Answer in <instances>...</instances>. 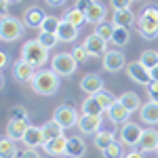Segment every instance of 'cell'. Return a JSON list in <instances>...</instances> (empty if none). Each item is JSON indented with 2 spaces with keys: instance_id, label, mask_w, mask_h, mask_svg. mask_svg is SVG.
Returning <instances> with one entry per match:
<instances>
[{
  "instance_id": "43",
  "label": "cell",
  "mask_w": 158,
  "mask_h": 158,
  "mask_svg": "<svg viewBox=\"0 0 158 158\" xmlns=\"http://www.w3.org/2000/svg\"><path fill=\"white\" fill-rule=\"evenodd\" d=\"M95 2H97V0H76V9H80L82 13H86Z\"/></svg>"
},
{
  "instance_id": "26",
  "label": "cell",
  "mask_w": 158,
  "mask_h": 158,
  "mask_svg": "<svg viewBox=\"0 0 158 158\" xmlns=\"http://www.w3.org/2000/svg\"><path fill=\"white\" fill-rule=\"evenodd\" d=\"M63 127H61L59 122L55 120V118H51L42 124V133H44V141H49V139H55V137H61L63 135Z\"/></svg>"
},
{
  "instance_id": "18",
  "label": "cell",
  "mask_w": 158,
  "mask_h": 158,
  "mask_svg": "<svg viewBox=\"0 0 158 158\" xmlns=\"http://www.w3.org/2000/svg\"><path fill=\"white\" fill-rule=\"evenodd\" d=\"M44 19H47V15L42 13L40 6H30V9L25 11V15H23V23L27 25V27H34V30L40 27Z\"/></svg>"
},
{
  "instance_id": "29",
  "label": "cell",
  "mask_w": 158,
  "mask_h": 158,
  "mask_svg": "<svg viewBox=\"0 0 158 158\" xmlns=\"http://www.w3.org/2000/svg\"><path fill=\"white\" fill-rule=\"evenodd\" d=\"M17 143L11 137H4L0 141V158H17Z\"/></svg>"
},
{
  "instance_id": "11",
  "label": "cell",
  "mask_w": 158,
  "mask_h": 158,
  "mask_svg": "<svg viewBox=\"0 0 158 158\" xmlns=\"http://www.w3.org/2000/svg\"><path fill=\"white\" fill-rule=\"evenodd\" d=\"M82 44L86 47V51H89L93 57H97V55H106V51H108V47H106V44H108V40H106V38H101L99 34H95V32H93V34H89V36L85 38V42H82Z\"/></svg>"
},
{
  "instance_id": "4",
  "label": "cell",
  "mask_w": 158,
  "mask_h": 158,
  "mask_svg": "<svg viewBox=\"0 0 158 158\" xmlns=\"http://www.w3.org/2000/svg\"><path fill=\"white\" fill-rule=\"evenodd\" d=\"M76 65H78V61L74 59L72 53H57L51 59V68L59 76H72L76 72Z\"/></svg>"
},
{
  "instance_id": "42",
  "label": "cell",
  "mask_w": 158,
  "mask_h": 158,
  "mask_svg": "<svg viewBox=\"0 0 158 158\" xmlns=\"http://www.w3.org/2000/svg\"><path fill=\"white\" fill-rule=\"evenodd\" d=\"M141 17H148V19L158 21V6H146V9H143V13H141Z\"/></svg>"
},
{
  "instance_id": "51",
  "label": "cell",
  "mask_w": 158,
  "mask_h": 158,
  "mask_svg": "<svg viewBox=\"0 0 158 158\" xmlns=\"http://www.w3.org/2000/svg\"><path fill=\"white\" fill-rule=\"evenodd\" d=\"M156 154H158V150H156Z\"/></svg>"
},
{
  "instance_id": "6",
  "label": "cell",
  "mask_w": 158,
  "mask_h": 158,
  "mask_svg": "<svg viewBox=\"0 0 158 158\" xmlns=\"http://www.w3.org/2000/svg\"><path fill=\"white\" fill-rule=\"evenodd\" d=\"M141 133H143V129H141L139 124H135V122H124L122 129H120V141L124 146H137L139 139H141Z\"/></svg>"
},
{
  "instance_id": "3",
  "label": "cell",
  "mask_w": 158,
  "mask_h": 158,
  "mask_svg": "<svg viewBox=\"0 0 158 158\" xmlns=\"http://www.w3.org/2000/svg\"><path fill=\"white\" fill-rule=\"evenodd\" d=\"M23 27H25L23 21H19L17 17L4 13L2 19H0V38L4 42H15L17 38L23 36Z\"/></svg>"
},
{
  "instance_id": "41",
  "label": "cell",
  "mask_w": 158,
  "mask_h": 158,
  "mask_svg": "<svg viewBox=\"0 0 158 158\" xmlns=\"http://www.w3.org/2000/svg\"><path fill=\"white\" fill-rule=\"evenodd\" d=\"M131 2H135V0H110V4H112V9H114V11L131 9Z\"/></svg>"
},
{
  "instance_id": "44",
  "label": "cell",
  "mask_w": 158,
  "mask_h": 158,
  "mask_svg": "<svg viewBox=\"0 0 158 158\" xmlns=\"http://www.w3.org/2000/svg\"><path fill=\"white\" fill-rule=\"evenodd\" d=\"M19 158H40V154L36 152V148H27V150L21 152V156H19Z\"/></svg>"
},
{
  "instance_id": "36",
  "label": "cell",
  "mask_w": 158,
  "mask_h": 158,
  "mask_svg": "<svg viewBox=\"0 0 158 158\" xmlns=\"http://www.w3.org/2000/svg\"><path fill=\"white\" fill-rule=\"evenodd\" d=\"M59 23H61L59 17H51V15H47V19L42 21L40 30H42V32H51V34H57V30H59Z\"/></svg>"
},
{
  "instance_id": "23",
  "label": "cell",
  "mask_w": 158,
  "mask_h": 158,
  "mask_svg": "<svg viewBox=\"0 0 158 158\" xmlns=\"http://www.w3.org/2000/svg\"><path fill=\"white\" fill-rule=\"evenodd\" d=\"M120 103L129 110L131 114L137 112V110H141V106H143V103H141V99H139V95H137L135 91H124V93L120 95Z\"/></svg>"
},
{
  "instance_id": "2",
  "label": "cell",
  "mask_w": 158,
  "mask_h": 158,
  "mask_svg": "<svg viewBox=\"0 0 158 158\" xmlns=\"http://www.w3.org/2000/svg\"><path fill=\"white\" fill-rule=\"evenodd\" d=\"M21 59L27 61L32 68H42L49 61V49H44L38 40H27L21 47Z\"/></svg>"
},
{
  "instance_id": "22",
  "label": "cell",
  "mask_w": 158,
  "mask_h": 158,
  "mask_svg": "<svg viewBox=\"0 0 158 158\" xmlns=\"http://www.w3.org/2000/svg\"><path fill=\"white\" fill-rule=\"evenodd\" d=\"M80 110H82V114H91V116H101V114L106 112L103 106L99 103V99L95 97V95H86V99L82 101Z\"/></svg>"
},
{
  "instance_id": "40",
  "label": "cell",
  "mask_w": 158,
  "mask_h": 158,
  "mask_svg": "<svg viewBox=\"0 0 158 158\" xmlns=\"http://www.w3.org/2000/svg\"><path fill=\"white\" fill-rule=\"evenodd\" d=\"M146 91L150 95V101H156L158 103V80H150L146 85Z\"/></svg>"
},
{
  "instance_id": "14",
  "label": "cell",
  "mask_w": 158,
  "mask_h": 158,
  "mask_svg": "<svg viewBox=\"0 0 158 158\" xmlns=\"http://www.w3.org/2000/svg\"><path fill=\"white\" fill-rule=\"evenodd\" d=\"M80 89L85 91L86 95H97L99 91H103V80L99 78L97 74H86L80 80Z\"/></svg>"
},
{
  "instance_id": "28",
  "label": "cell",
  "mask_w": 158,
  "mask_h": 158,
  "mask_svg": "<svg viewBox=\"0 0 158 158\" xmlns=\"http://www.w3.org/2000/svg\"><path fill=\"white\" fill-rule=\"evenodd\" d=\"M112 141H116V133L114 131H101L99 129L97 133H95V139H93V146L97 148V150H106V148L112 143Z\"/></svg>"
},
{
  "instance_id": "32",
  "label": "cell",
  "mask_w": 158,
  "mask_h": 158,
  "mask_svg": "<svg viewBox=\"0 0 158 158\" xmlns=\"http://www.w3.org/2000/svg\"><path fill=\"white\" fill-rule=\"evenodd\" d=\"M129 38H131V32H129V27H120V25H116V27H114V36H112V42H114L116 47H124V44L129 42Z\"/></svg>"
},
{
  "instance_id": "17",
  "label": "cell",
  "mask_w": 158,
  "mask_h": 158,
  "mask_svg": "<svg viewBox=\"0 0 158 158\" xmlns=\"http://www.w3.org/2000/svg\"><path fill=\"white\" fill-rule=\"evenodd\" d=\"M129 116H131V112L120 103V99H118L112 108H108V118L114 122V124H124V122H129Z\"/></svg>"
},
{
  "instance_id": "10",
  "label": "cell",
  "mask_w": 158,
  "mask_h": 158,
  "mask_svg": "<svg viewBox=\"0 0 158 158\" xmlns=\"http://www.w3.org/2000/svg\"><path fill=\"white\" fill-rule=\"evenodd\" d=\"M78 131L82 135H95L101 127V116H91V114H80L78 118Z\"/></svg>"
},
{
  "instance_id": "50",
  "label": "cell",
  "mask_w": 158,
  "mask_h": 158,
  "mask_svg": "<svg viewBox=\"0 0 158 158\" xmlns=\"http://www.w3.org/2000/svg\"><path fill=\"white\" fill-rule=\"evenodd\" d=\"M65 158H76V156H65Z\"/></svg>"
},
{
  "instance_id": "47",
  "label": "cell",
  "mask_w": 158,
  "mask_h": 158,
  "mask_svg": "<svg viewBox=\"0 0 158 158\" xmlns=\"http://www.w3.org/2000/svg\"><path fill=\"white\" fill-rule=\"evenodd\" d=\"M150 78H152V80H158V65H154V68L150 70Z\"/></svg>"
},
{
  "instance_id": "21",
  "label": "cell",
  "mask_w": 158,
  "mask_h": 158,
  "mask_svg": "<svg viewBox=\"0 0 158 158\" xmlns=\"http://www.w3.org/2000/svg\"><path fill=\"white\" fill-rule=\"evenodd\" d=\"M139 116L146 124H158V103L156 101H148L141 106L139 110Z\"/></svg>"
},
{
  "instance_id": "5",
  "label": "cell",
  "mask_w": 158,
  "mask_h": 158,
  "mask_svg": "<svg viewBox=\"0 0 158 158\" xmlns=\"http://www.w3.org/2000/svg\"><path fill=\"white\" fill-rule=\"evenodd\" d=\"M53 118L59 122L63 129H72V127H76L78 124V112L70 106V103H61L59 108L55 110V114H53Z\"/></svg>"
},
{
  "instance_id": "7",
  "label": "cell",
  "mask_w": 158,
  "mask_h": 158,
  "mask_svg": "<svg viewBox=\"0 0 158 158\" xmlns=\"http://www.w3.org/2000/svg\"><path fill=\"white\" fill-rule=\"evenodd\" d=\"M11 70H13V78H15L17 82H30V80L34 78V74H36V68H32V65L23 59L13 61Z\"/></svg>"
},
{
  "instance_id": "9",
  "label": "cell",
  "mask_w": 158,
  "mask_h": 158,
  "mask_svg": "<svg viewBox=\"0 0 158 158\" xmlns=\"http://www.w3.org/2000/svg\"><path fill=\"white\" fill-rule=\"evenodd\" d=\"M103 68L108 72H120L122 68H127V59H124L122 51H106V55H103Z\"/></svg>"
},
{
  "instance_id": "20",
  "label": "cell",
  "mask_w": 158,
  "mask_h": 158,
  "mask_svg": "<svg viewBox=\"0 0 158 158\" xmlns=\"http://www.w3.org/2000/svg\"><path fill=\"white\" fill-rule=\"evenodd\" d=\"M57 36H59L61 42H74L76 38H78V27L70 21H65V19H61L59 23V30H57Z\"/></svg>"
},
{
  "instance_id": "34",
  "label": "cell",
  "mask_w": 158,
  "mask_h": 158,
  "mask_svg": "<svg viewBox=\"0 0 158 158\" xmlns=\"http://www.w3.org/2000/svg\"><path fill=\"white\" fill-rule=\"evenodd\" d=\"M103 158H124L122 154V141H112L106 150H103Z\"/></svg>"
},
{
  "instance_id": "37",
  "label": "cell",
  "mask_w": 158,
  "mask_h": 158,
  "mask_svg": "<svg viewBox=\"0 0 158 158\" xmlns=\"http://www.w3.org/2000/svg\"><path fill=\"white\" fill-rule=\"evenodd\" d=\"M95 97L99 99V103L103 106V110H106V112H108V108H112V106H114V103L118 101V99L114 97V95H112L110 91H106V89H103V91H99V93L95 95Z\"/></svg>"
},
{
  "instance_id": "12",
  "label": "cell",
  "mask_w": 158,
  "mask_h": 158,
  "mask_svg": "<svg viewBox=\"0 0 158 158\" xmlns=\"http://www.w3.org/2000/svg\"><path fill=\"white\" fill-rule=\"evenodd\" d=\"M137 148H139L143 154H146V152H154V150H158V131H154V129H143Z\"/></svg>"
},
{
  "instance_id": "13",
  "label": "cell",
  "mask_w": 158,
  "mask_h": 158,
  "mask_svg": "<svg viewBox=\"0 0 158 158\" xmlns=\"http://www.w3.org/2000/svg\"><path fill=\"white\" fill-rule=\"evenodd\" d=\"M137 30H139V34L146 38V40H154V38L158 36V21L139 15V19H137Z\"/></svg>"
},
{
  "instance_id": "1",
  "label": "cell",
  "mask_w": 158,
  "mask_h": 158,
  "mask_svg": "<svg viewBox=\"0 0 158 158\" xmlns=\"http://www.w3.org/2000/svg\"><path fill=\"white\" fill-rule=\"evenodd\" d=\"M30 86L34 93L49 97L53 93H57V89H59V74L55 70H36L34 78L30 80Z\"/></svg>"
},
{
  "instance_id": "24",
  "label": "cell",
  "mask_w": 158,
  "mask_h": 158,
  "mask_svg": "<svg viewBox=\"0 0 158 158\" xmlns=\"http://www.w3.org/2000/svg\"><path fill=\"white\" fill-rule=\"evenodd\" d=\"M112 23H114V25H120V27H129V25L135 23V13L131 11V9H120V11H114Z\"/></svg>"
},
{
  "instance_id": "49",
  "label": "cell",
  "mask_w": 158,
  "mask_h": 158,
  "mask_svg": "<svg viewBox=\"0 0 158 158\" xmlns=\"http://www.w3.org/2000/svg\"><path fill=\"white\" fill-rule=\"evenodd\" d=\"M6 2H9V4H13V2H21V0H6Z\"/></svg>"
},
{
  "instance_id": "35",
  "label": "cell",
  "mask_w": 158,
  "mask_h": 158,
  "mask_svg": "<svg viewBox=\"0 0 158 158\" xmlns=\"http://www.w3.org/2000/svg\"><path fill=\"white\" fill-rule=\"evenodd\" d=\"M114 23H108V21H101V23L95 25V34H99L101 38H106V40H112L114 36Z\"/></svg>"
},
{
  "instance_id": "19",
  "label": "cell",
  "mask_w": 158,
  "mask_h": 158,
  "mask_svg": "<svg viewBox=\"0 0 158 158\" xmlns=\"http://www.w3.org/2000/svg\"><path fill=\"white\" fill-rule=\"evenodd\" d=\"M27 129H30L27 120H9V124H6V137L19 141V139H23Z\"/></svg>"
},
{
  "instance_id": "27",
  "label": "cell",
  "mask_w": 158,
  "mask_h": 158,
  "mask_svg": "<svg viewBox=\"0 0 158 158\" xmlns=\"http://www.w3.org/2000/svg\"><path fill=\"white\" fill-rule=\"evenodd\" d=\"M85 141H82V137H68V148H65V156H76L80 158L85 154Z\"/></svg>"
},
{
  "instance_id": "15",
  "label": "cell",
  "mask_w": 158,
  "mask_h": 158,
  "mask_svg": "<svg viewBox=\"0 0 158 158\" xmlns=\"http://www.w3.org/2000/svg\"><path fill=\"white\" fill-rule=\"evenodd\" d=\"M25 143V148H40L44 146V133H42V127H32L30 124V129L25 131L23 139H21Z\"/></svg>"
},
{
  "instance_id": "8",
  "label": "cell",
  "mask_w": 158,
  "mask_h": 158,
  "mask_svg": "<svg viewBox=\"0 0 158 158\" xmlns=\"http://www.w3.org/2000/svg\"><path fill=\"white\" fill-rule=\"evenodd\" d=\"M127 74H129V78L133 80V82H137V85H143L146 86L152 78H150V70H148L146 65H141V61H133V63H129L127 68Z\"/></svg>"
},
{
  "instance_id": "45",
  "label": "cell",
  "mask_w": 158,
  "mask_h": 158,
  "mask_svg": "<svg viewBox=\"0 0 158 158\" xmlns=\"http://www.w3.org/2000/svg\"><path fill=\"white\" fill-rule=\"evenodd\" d=\"M6 63H9V55L6 53H0V68H6Z\"/></svg>"
},
{
  "instance_id": "31",
  "label": "cell",
  "mask_w": 158,
  "mask_h": 158,
  "mask_svg": "<svg viewBox=\"0 0 158 158\" xmlns=\"http://www.w3.org/2000/svg\"><path fill=\"white\" fill-rule=\"evenodd\" d=\"M36 40L40 42V44H42V47H44V49H49V51H51V49H55V47H57V42H61L57 34H51V32H42V30H40V34L36 36Z\"/></svg>"
},
{
  "instance_id": "33",
  "label": "cell",
  "mask_w": 158,
  "mask_h": 158,
  "mask_svg": "<svg viewBox=\"0 0 158 158\" xmlns=\"http://www.w3.org/2000/svg\"><path fill=\"white\" fill-rule=\"evenodd\" d=\"M139 61H141V65H146L148 70H152L154 65H158V51H154V49H146L143 53H141Z\"/></svg>"
},
{
  "instance_id": "46",
  "label": "cell",
  "mask_w": 158,
  "mask_h": 158,
  "mask_svg": "<svg viewBox=\"0 0 158 158\" xmlns=\"http://www.w3.org/2000/svg\"><path fill=\"white\" fill-rule=\"evenodd\" d=\"M124 158H143V152H141V150H139V152H129Z\"/></svg>"
},
{
  "instance_id": "30",
  "label": "cell",
  "mask_w": 158,
  "mask_h": 158,
  "mask_svg": "<svg viewBox=\"0 0 158 158\" xmlns=\"http://www.w3.org/2000/svg\"><path fill=\"white\" fill-rule=\"evenodd\" d=\"M61 19H65V21L74 23L76 27H80V25L86 21V15L80 11V9H76V6H74V9H68V11L63 13V15H61Z\"/></svg>"
},
{
  "instance_id": "16",
  "label": "cell",
  "mask_w": 158,
  "mask_h": 158,
  "mask_svg": "<svg viewBox=\"0 0 158 158\" xmlns=\"http://www.w3.org/2000/svg\"><path fill=\"white\" fill-rule=\"evenodd\" d=\"M44 152L49 154V156H61V154H65V148H68V137L65 135H61V137H55V139H49V141H44Z\"/></svg>"
},
{
  "instance_id": "48",
  "label": "cell",
  "mask_w": 158,
  "mask_h": 158,
  "mask_svg": "<svg viewBox=\"0 0 158 158\" xmlns=\"http://www.w3.org/2000/svg\"><path fill=\"white\" fill-rule=\"evenodd\" d=\"M47 4H51V6H59V4H63L65 0H44Z\"/></svg>"
},
{
  "instance_id": "25",
  "label": "cell",
  "mask_w": 158,
  "mask_h": 158,
  "mask_svg": "<svg viewBox=\"0 0 158 158\" xmlns=\"http://www.w3.org/2000/svg\"><path fill=\"white\" fill-rule=\"evenodd\" d=\"M85 15H86V23L97 25V23H101V21H106V15H108V13H106V6H103V4L95 2Z\"/></svg>"
},
{
  "instance_id": "39",
  "label": "cell",
  "mask_w": 158,
  "mask_h": 158,
  "mask_svg": "<svg viewBox=\"0 0 158 158\" xmlns=\"http://www.w3.org/2000/svg\"><path fill=\"white\" fill-rule=\"evenodd\" d=\"M72 55H74V59L78 61V63H86V61H89L91 57H93V55H91V53L86 51V47H85V44H80V47H76V49L72 51Z\"/></svg>"
},
{
  "instance_id": "38",
  "label": "cell",
  "mask_w": 158,
  "mask_h": 158,
  "mask_svg": "<svg viewBox=\"0 0 158 158\" xmlns=\"http://www.w3.org/2000/svg\"><path fill=\"white\" fill-rule=\"evenodd\" d=\"M9 120H27V110L23 106H13L9 110Z\"/></svg>"
}]
</instances>
